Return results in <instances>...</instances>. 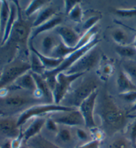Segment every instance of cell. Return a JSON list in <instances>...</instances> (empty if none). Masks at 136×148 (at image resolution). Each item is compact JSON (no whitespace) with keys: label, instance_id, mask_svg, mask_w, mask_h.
Masks as SVG:
<instances>
[{"label":"cell","instance_id":"1","mask_svg":"<svg viewBox=\"0 0 136 148\" xmlns=\"http://www.w3.org/2000/svg\"><path fill=\"white\" fill-rule=\"evenodd\" d=\"M100 114L104 126L111 131H118L124 128L128 119V114L119 108L107 93L104 95Z\"/></svg>","mask_w":136,"mask_h":148},{"label":"cell","instance_id":"2","mask_svg":"<svg viewBox=\"0 0 136 148\" xmlns=\"http://www.w3.org/2000/svg\"><path fill=\"white\" fill-rule=\"evenodd\" d=\"M99 42H100V40L97 37L95 36L93 40L90 42L87 45L77 50L76 52H73L72 54L68 55L67 57H66L58 68L53 69V70L46 71L44 73L43 75H42L43 77L47 80L52 91H53L55 87V84H56V76L60 73L65 72L66 71H67L82 56H84L89 50H90L93 48L95 47V46H97Z\"/></svg>","mask_w":136,"mask_h":148},{"label":"cell","instance_id":"3","mask_svg":"<svg viewBox=\"0 0 136 148\" xmlns=\"http://www.w3.org/2000/svg\"><path fill=\"white\" fill-rule=\"evenodd\" d=\"M98 86L97 81L94 78L87 77L84 79L77 87L68 92L64 97V99L67 98V106L69 105V107L78 108L85 99L97 90Z\"/></svg>","mask_w":136,"mask_h":148},{"label":"cell","instance_id":"4","mask_svg":"<svg viewBox=\"0 0 136 148\" xmlns=\"http://www.w3.org/2000/svg\"><path fill=\"white\" fill-rule=\"evenodd\" d=\"M77 108L73 107H69L65 105H55V104L48 103L43 104V105H37L28 109L25 110L23 112L20 114L17 119V126L20 128L22 125L28 121L32 118L41 117L48 113L51 112H69L77 110Z\"/></svg>","mask_w":136,"mask_h":148},{"label":"cell","instance_id":"5","mask_svg":"<svg viewBox=\"0 0 136 148\" xmlns=\"http://www.w3.org/2000/svg\"><path fill=\"white\" fill-rule=\"evenodd\" d=\"M18 8V16L14 25L11 30L9 40L19 44L25 47L29 45V40L31 38L33 24L27 21L22 17L21 10L19 6V2L15 1Z\"/></svg>","mask_w":136,"mask_h":148},{"label":"cell","instance_id":"6","mask_svg":"<svg viewBox=\"0 0 136 148\" xmlns=\"http://www.w3.org/2000/svg\"><path fill=\"white\" fill-rule=\"evenodd\" d=\"M84 74H67L65 72L59 73L56 76V84L52 91L54 104L60 105L64 97L68 93L72 83L81 77Z\"/></svg>","mask_w":136,"mask_h":148},{"label":"cell","instance_id":"7","mask_svg":"<svg viewBox=\"0 0 136 148\" xmlns=\"http://www.w3.org/2000/svg\"><path fill=\"white\" fill-rule=\"evenodd\" d=\"M100 59V52L95 46L82 56L72 67L65 71V73L67 74L85 73L97 66Z\"/></svg>","mask_w":136,"mask_h":148},{"label":"cell","instance_id":"8","mask_svg":"<svg viewBox=\"0 0 136 148\" xmlns=\"http://www.w3.org/2000/svg\"><path fill=\"white\" fill-rule=\"evenodd\" d=\"M31 66L28 62H16L5 69L0 77V89L5 88L8 85H12L21 75L30 71Z\"/></svg>","mask_w":136,"mask_h":148},{"label":"cell","instance_id":"9","mask_svg":"<svg viewBox=\"0 0 136 148\" xmlns=\"http://www.w3.org/2000/svg\"><path fill=\"white\" fill-rule=\"evenodd\" d=\"M98 90L93 92L90 95L80 104L78 110L81 112L85 122V126L90 129L96 128L94 120V108L98 97Z\"/></svg>","mask_w":136,"mask_h":148},{"label":"cell","instance_id":"10","mask_svg":"<svg viewBox=\"0 0 136 148\" xmlns=\"http://www.w3.org/2000/svg\"><path fill=\"white\" fill-rule=\"evenodd\" d=\"M58 114L52 115L51 119L58 124L68 126H85V122L79 110L69 112H58Z\"/></svg>","mask_w":136,"mask_h":148},{"label":"cell","instance_id":"11","mask_svg":"<svg viewBox=\"0 0 136 148\" xmlns=\"http://www.w3.org/2000/svg\"><path fill=\"white\" fill-rule=\"evenodd\" d=\"M56 32L61 38V41L66 46L78 50L77 46L82 36L77 31L67 26H59L56 28Z\"/></svg>","mask_w":136,"mask_h":148},{"label":"cell","instance_id":"12","mask_svg":"<svg viewBox=\"0 0 136 148\" xmlns=\"http://www.w3.org/2000/svg\"><path fill=\"white\" fill-rule=\"evenodd\" d=\"M36 83L37 90L34 92L35 95L37 97H43L49 101V103H51L53 101L52 91L50 89L47 80L43 77V75L31 72Z\"/></svg>","mask_w":136,"mask_h":148},{"label":"cell","instance_id":"13","mask_svg":"<svg viewBox=\"0 0 136 148\" xmlns=\"http://www.w3.org/2000/svg\"><path fill=\"white\" fill-rule=\"evenodd\" d=\"M17 126V119L10 117L0 116V134L8 138L15 139L20 135Z\"/></svg>","mask_w":136,"mask_h":148},{"label":"cell","instance_id":"14","mask_svg":"<svg viewBox=\"0 0 136 148\" xmlns=\"http://www.w3.org/2000/svg\"><path fill=\"white\" fill-rule=\"evenodd\" d=\"M11 87L15 89H22L31 91L33 92L37 90L36 83L34 78L32 75L31 71H27L16 79L15 82L13 83Z\"/></svg>","mask_w":136,"mask_h":148},{"label":"cell","instance_id":"15","mask_svg":"<svg viewBox=\"0 0 136 148\" xmlns=\"http://www.w3.org/2000/svg\"><path fill=\"white\" fill-rule=\"evenodd\" d=\"M98 65L96 73L99 78L103 81L108 80L113 75L115 71L114 64L112 62V60L104 56L101 58Z\"/></svg>","mask_w":136,"mask_h":148},{"label":"cell","instance_id":"16","mask_svg":"<svg viewBox=\"0 0 136 148\" xmlns=\"http://www.w3.org/2000/svg\"><path fill=\"white\" fill-rule=\"evenodd\" d=\"M29 46L30 50H31V52H33L35 54L39 57V58L40 59L41 62H42L43 64V66H45L46 71H50L55 69L58 68L63 61L64 59L55 58L47 56L41 54L40 52H39V51L34 47L31 42H29Z\"/></svg>","mask_w":136,"mask_h":148},{"label":"cell","instance_id":"17","mask_svg":"<svg viewBox=\"0 0 136 148\" xmlns=\"http://www.w3.org/2000/svg\"><path fill=\"white\" fill-rule=\"evenodd\" d=\"M63 18L59 15H55L54 17H52L51 19L48 21L44 23L43 24L41 25L40 26L37 27L33 28L32 30L31 38L30 40H33L37 36H39V34L43 33V32L49 31L52 29H56L57 27L60 26L62 22Z\"/></svg>","mask_w":136,"mask_h":148},{"label":"cell","instance_id":"18","mask_svg":"<svg viewBox=\"0 0 136 148\" xmlns=\"http://www.w3.org/2000/svg\"><path fill=\"white\" fill-rule=\"evenodd\" d=\"M1 99L6 106L13 108L20 107L34 102L33 99L28 97L20 95L18 94H8V95Z\"/></svg>","mask_w":136,"mask_h":148},{"label":"cell","instance_id":"19","mask_svg":"<svg viewBox=\"0 0 136 148\" xmlns=\"http://www.w3.org/2000/svg\"><path fill=\"white\" fill-rule=\"evenodd\" d=\"M46 121H47V120L45 118H36L26 130L24 132H23V140H25V142H27L30 139L39 134L41 129L45 125Z\"/></svg>","mask_w":136,"mask_h":148},{"label":"cell","instance_id":"20","mask_svg":"<svg viewBox=\"0 0 136 148\" xmlns=\"http://www.w3.org/2000/svg\"><path fill=\"white\" fill-rule=\"evenodd\" d=\"M117 84L119 93L131 91H136V84L133 82L130 77L123 69L119 71L117 79Z\"/></svg>","mask_w":136,"mask_h":148},{"label":"cell","instance_id":"21","mask_svg":"<svg viewBox=\"0 0 136 148\" xmlns=\"http://www.w3.org/2000/svg\"><path fill=\"white\" fill-rule=\"evenodd\" d=\"M10 9H11L10 17V18H9L8 23H7L5 32H4L3 38H2L1 45H5L7 42L9 40L11 30H12L13 25H14L16 20H17V18L18 8L15 1H13L11 2V3H10Z\"/></svg>","mask_w":136,"mask_h":148},{"label":"cell","instance_id":"22","mask_svg":"<svg viewBox=\"0 0 136 148\" xmlns=\"http://www.w3.org/2000/svg\"><path fill=\"white\" fill-rule=\"evenodd\" d=\"M57 9L54 7L49 6L41 9L39 11L38 15L37 16L35 20L33 23V28L37 27L40 26L41 25L43 24L44 23L48 21L51 19L56 15Z\"/></svg>","mask_w":136,"mask_h":148},{"label":"cell","instance_id":"23","mask_svg":"<svg viewBox=\"0 0 136 148\" xmlns=\"http://www.w3.org/2000/svg\"><path fill=\"white\" fill-rule=\"evenodd\" d=\"M10 2L6 1H0V31H1V40L5 32L7 23L10 17Z\"/></svg>","mask_w":136,"mask_h":148},{"label":"cell","instance_id":"24","mask_svg":"<svg viewBox=\"0 0 136 148\" xmlns=\"http://www.w3.org/2000/svg\"><path fill=\"white\" fill-rule=\"evenodd\" d=\"M58 40L56 37L51 35V34H47L43 38L41 42V47H42V52L41 54L47 56L51 57V54L54 50L58 46Z\"/></svg>","mask_w":136,"mask_h":148},{"label":"cell","instance_id":"25","mask_svg":"<svg viewBox=\"0 0 136 148\" xmlns=\"http://www.w3.org/2000/svg\"><path fill=\"white\" fill-rule=\"evenodd\" d=\"M29 148H61L54 144L40 134L30 139L27 142Z\"/></svg>","mask_w":136,"mask_h":148},{"label":"cell","instance_id":"26","mask_svg":"<svg viewBox=\"0 0 136 148\" xmlns=\"http://www.w3.org/2000/svg\"><path fill=\"white\" fill-rule=\"evenodd\" d=\"M112 37L115 42L118 46L130 45V37L127 32L120 28L114 30L112 32Z\"/></svg>","mask_w":136,"mask_h":148},{"label":"cell","instance_id":"27","mask_svg":"<svg viewBox=\"0 0 136 148\" xmlns=\"http://www.w3.org/2000/svg\"><path fill=\"white\" fill-rule=\"evenodd\" d=\"M115 50L117 54L122 58L131 60L136 58V48L133 45H117Z\"/></svg>","mask_w":136,"mask_h":148},{"label":"cell","instance_id":"28","mask_svg":"<svg viewBox=\"0 0 136 148\" xmlns=\"http://www.w3.org/2000/svg\"><path fill=\"white\" fill-rule=\"evenodd\" d=\"M30 66L31 69L30 71L31 72L39 74V75H43L44 73L46 71L45 66L39 57L33 52L31 51V57H30Z\"/></svg>","mask_w":136,"mask_h":148},{"label":"cell","instance_id":"29","mask_svg":"<svg viewBox=\"0 0 136 148\" xmlns=\"http://www.w3.org/2000/svg\"><path fill=\"white\" fill-rule=\"evenodd\" d=\"M49 1H45V0H34V1H31L28 5L27 8L25 9V15H27V17H31L34 13L43 9L44 7L49 3Z\"/></svg>","mask_w":136,"mask_h":148},{"label":"cell","instance_id":"30","mask_svg":"<svg viewBox=\"0 0 136 148\" xmlns=\"http://www.w3.org/2000/svg\"><path fill=\"white\" fill-rule=\"evenodd\" d=\"M122 68L125 73L136 84V63L131 61H127L124 62Z\"/></svg>","mask_w":136,"mask_h":148},{"label":"cell","instance_id":"31","mask_svg":"<svg viewBox=\"0 0 136 148\" xmlns=\"http://www.w3.org/2000/svg\"><path fill=\"white\" fill-rule=\"evenodd\" d=\"M133 145V143L129 138L120 137L112 141L110 148H131Z\"/></svg>","mask_w":136,"mask_h":148},{"label":"cell","instance_id":"32","mask_svg":"<svg viewBox=\"0 0 136 148\" xmlns=\"http://www.w3.org/2000/svg\"><path fill=\"white\" fill-rule=\"evenodd\" d=\"M68 15L74 22L77 23H82L83 18V11L81 6H80V3H78L72 9V11L69 13Z\"/></svg>","mask_w":136,"mask_h":148},{"label":"cell","instance_id":"33","mask_svg":"<svg viewBox=\"0 0 136 148\" xmlns=\"http://www.w3.org/2000/svg\"><path fill=\"white\" fill-rule=\"evenodd\" d=\"M57 138L64 143L70 142L72 140V135L70 130L67 128L59 129L57 132Z\"/></svg>","mask_w":136,"mask_h":148},{"label":"cell","instance_id":"34","mask_svg":"<svg viewBox=\"0 0 136 148\" xmlns=\"http://www.w3.org/2000/svg\"><path fill=\"white\" fill-rule=\"evenodd\" d=\"M100 18L101 17H100V16L96 15L93 16V17L88 18L87 20L85 21V22L83 23L82 25V29L85 32V33L90 31L91 29H93V27L96 26V24L100 20Z\"/></svg>","mask_w":136,"mask_h":148},{"label":"cell","instance_id":"35","mask_svg":"<svg viewBox=\"0 0 136 148\" xmlns=\"http://www.w3.org/2000/svg\"><path fill=\"white\" fill-rule=\"evenodd\" d=\"M114 12L117 15L124 18H131L136 17V8L128 9H116Z\"/></svg>","mask_w":136,"mask_h":148},{"label":"cell","instance_id":"36","mask_svg":"<svg viewBox=\"0 0 136 148\" xmlns=\"http://www.w3.org/2000/svg\"><path fill=\"white\" fill-rule=\"evenodd\" d=\"M119 97L124 101L130 103H135L136 101V91H131L119 94Z\"/></svg>","mask_w":136,"mask_h":148},{"label":"cell","instance_id":"37","mask_svg":"<svg viewBox=\"0 0 136 148\" xmlns=\"http://www.w3.org/2000/svg\"><path fill=\"white\" fill-rule=\"evenodd\" d=\"M129 140H130L133 145L136 144V119H134L133 122L128 127Z\"/></svg>","mask_w":136,"mask_h":148},{"label":"cell","instance_id":"38","mask_svg":"<svg viewBox=\"0 0 136 148\" xmlns=\"http://www.w3.org/2000/svg\"><path fill=\"white\" fill-rule=\"evenodd\" d=\"M45 125L47 128L49 129V130L55 132H58L59 130L58 128V124L56 123L51 118H50V119L47 120Z\"/></svg>","mask_w":136,"mask_h":148},{"label":"cell","instance_id":"39","mask_svg":"<svg viewBox=\"0 0 136 148\" xmlns=\"http://www.w3.org/2000/svg\"><path fill=\"white\" fill-rule=\"evenodd\" d=\"M80 3V1H64V8H65V13L68 15L69 13L72 11V9L77 5Z\"/></svg>","mask_w":136,"mask_h":148},{"label":"cell","instance_id":"40","mask_svg":"<svg viewBox=\"0 0 136 148\" xmlns=\"http://www.w3.org/2000/svg\"><path fill=\"white\" fill-rule=\"evenodd\" d=\"M100 142L96 140H93L90 142H88L82 146L78 148H100Z\"/></svg>","mask_w":136,"mask_h":148},{"label":"cell","instance_id":"41","mask_svg":"<svg viewBox=\"0 0 136 148\" xmlns=\"http://www.w3.org/2000/svg\"><path fill=\"white\" fill-rule=\"evenodd\" d=\"M76 134H77L78 139L80 140L86 142V141L88 140V135L86 132H85L82 128H77V130H76Z\"/></svg>","mask_w":136,"mask_h":148},{"label":"cell","instance_id":"42","mask_svg":"<svg viewBox=\"0 0 136 148\" xmlns=\"http://www.w3.org/2000/svg\"><path fill=\"white\" fill-rule=\"evenodd\" d=\"M91 131L93 132V134L94 137L95 138L94 140H96L101 142L102 139L104 138V133L100 130H98L97 128H94L93 129H90Z\"/></svg>","mask_w":136,"mask_h":148},{"label":"cell","instance_id":"43","mask_svg":"<svg viewBox=\"0 0 136 148\" xmlns=\"http://www.w3.org/2000/svg\"><path fill=\"white\" fill-rule=\"evenodd\" d=\"M128 28H129V29H131V31H133L136 32V30L133 29H131V28H130V27H128ZM132 45H133V46H134V47L136 48V35L135 36L134 38H133V42H132Z\"/></svg>","mask_w":136,"mask_h":148},{"label":"cell","instance_id":"44","mask_svg":"<svg viewBox=\"0 0 136 148\" xmlns=\"http://www.w3.org/2000/svg\"><path fill=\"white\" fill-rule=\"evenodd\" d=\"M136 111V101L135 102V103H133V106L131 107V108L130 110V112H133Z\"/></svg>","mask_w":136,"mask_h":148},{"label":"cell","instance_id":"45","mask_svg":"<svg viewBox=\"0 0 136 148\" xmlns=\"http://www.w3.org/2000/svg\"><path fill=\"white\" fill-rule=\"evenodd\" d=\"M4 114H5V113H4L3 111L2 110L1 108H0V116H3Z\"/></svg>","mask_w":136,"mask_h":148},{"label":"cell","instance_id":"46","mask_svg":"<svg viewBox=\"0 0 136 148\" xmlns=\"http://www.w3.org/2000/svg\"><path fill=\"white\" fill-rule=\"evenodd\" d=\"M19 148H27L25 146H24V145H21V146Z\"/></svg>","mask_w":136,"mask_h":148},{"label":"cell","instance_id":"47","mask_svg":"<svg viewBox=\"0 0 136 148\" xmlns=\"http://www.w3.org/2000/svg\"><path fill=\"white\" fill-rule=\"evenodd\" d=\"M0 38H1V31H0Z\"/></svg>","mask_w":136,"mask_h":148}]
</instances>
